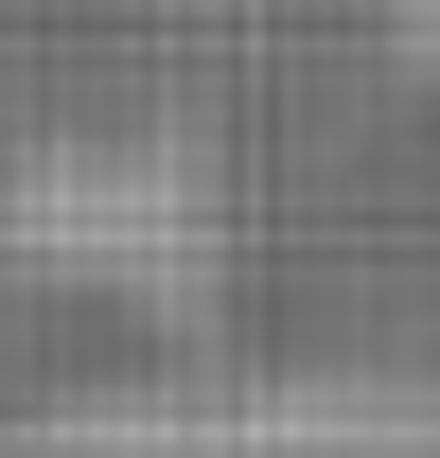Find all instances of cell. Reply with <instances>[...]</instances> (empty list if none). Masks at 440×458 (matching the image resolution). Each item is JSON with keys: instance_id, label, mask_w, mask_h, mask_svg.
<instances>
[{"instance_id": "obj_1", "label": "cell", "mask_w": 440, "mask_h": 458, "mask_svg": "<svg viewBox=\"0 0 440 458\" xmlns=\"http://www.w3.org/2000/svg\"><path fill=\"white\" fill-rule=\"evenodd\" d=\"M0 458H440V405L370 388H89L0 423Z\"/></svg>"}]
</instances>
